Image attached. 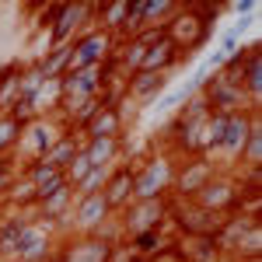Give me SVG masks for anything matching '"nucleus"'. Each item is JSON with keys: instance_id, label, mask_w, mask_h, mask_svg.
Returning a JSON list of instances; mask_svg holds the SVG:
<instances>
[{"instance_id": "nucleus-22", "label": "nucleus", "mask_w": 262, "mask_h": 262, "mask_svg": "<svg viewBox=\"0 0 262 262\" xmlns=\"http://www.w3.org/2000/svg\"><path fill=\"white\" fill-rule=\"evenodd\" d=\"M84 140H98V137H122V119L116 105H101V112L88 122V129L81 133Z\"/></svg>"}, {"instance_id": "nucleus-20", "label": "nucleus", "mask_w": 262, "mask_h": 262, "mask_svg": "<svg viewBox=\"0 0 262 262\" xmlns=\"http://www.w3.org/2000/svg\"><path fill=\"white\" fill-rule=\"evenodd\" d=\"M84 158L91 161V168H112L122 161V143L119 137H98V140H84Z\"/></svg>"}, {"instance_id": "nucleus-35", "label": "nucleus", "mask_w": 262, "mask_h": 262, "mask_svg": "<svg viewBox=\"0 0 262 262\" xmlns=\"http://www.w3.org/2000/svg\"><path fill=\"white\" fill-rule=\"evenodd\" d=\"M0 161H4V158H0Z\"/></svg>"}, {"instance_id": "nucleus-19", "label": "nucleus", "mask_w": 262, "mask_h": 262, "mask_svg": "<svg viewBox=\"0 0 262 262\" xmlns=\"http://www.w3.org/2000/svg\"><path fill=\"white\" fill-rule=\"evenodd\" d=\"M175 67H182V53L168 39H158L154 46H147V56H143L140 70H150V74H171Z\"/></svg>"}, {"instance_id": "nucleus-4", "label": "nucleus", "mask_w": 262, "mask_h": 262, "mask_svg": "<svg viewBox=\"0 0 262 262\" xmlns=\"http://www.w3.org/2000/svg\"><path fill=\"white\" fill-rule=\"evenodd\" d=\"M91 25H95V4H60L56 18L46 28V39L49 46H70Z\"/></svg>"}, {"instance_id": "nucleus-26", "label": "nucleus", "mask_w": 262, "mask_h": 262, "mask_svg": "<svg viewBox=\"0 0 262 262\" xmlns=\"http://www.w3.org/2000/svg\"><path fill=\"white\" fill-rule=\"evenodd\" d=\"M238 161H242V168H262V122L252 126V133H248V140H245Z\"/></svg>"}, {"instance_id": "nucleus-1", "label": "nucleus", "mask_w": 262, "mask_h": 262, "mask_svg": "<svg viewBox=\"0 0 262 262\" xmlns=\"http://www.w3.org/2000/svg\"><path fill=\"white\" fill-rule=\"evenodd\" d=\"M175 164H179V158L171 150L147 154L140 164H133V200H168Z\"/></svg>"}, {"instance_id": "nucleus-15", "label": "nucleus", "mask_w": 262, "mask_h": 262, "mask_svg": "<svg viewBox=\"0 0 262 262\" xmlns=\"http://www.w3.org/2000/svg\"><path fill=\"white\" fill-rule=\"evenodd\" d=\"M171 88V74H150V70H137V74H129L126 77V98L137 101V105H150V101H158Z\"/></svg>"}, {"instance_id": "nucleus-3", "label": "nucleus", "mask_w": 262, "mask_h": 262, "mask_svg": "<svg viewBox=\"0 0 262 262\" xmlns=\"http://www.w3.org/2000/svg\"><path fill=\"white\" fill-rule=\"evenodd\" d=\"M116 46L119 39L116 35H108V32H101V28H88L81 32L77 39L70 42V67H67V74L70 70H84V67H101V63H108L116 56Z\"/></svg>"}, {"instance_id": "nucleus-5", "label": "nucleus", "mask_w": 262, "mask_h": 262, "mask_svg": "<svg viewBox=\"0 0 262 262\" xmlns=\"http://www.w3.org/2000/svg\"><path fill=\"white\" fill-rule=\"evenodd\" d=\"M200 95L206 98L210 112H217V116H234V112L252 108V105H248V98H245V91H242V84L231 81V77H224L221 70L206 77V84H203Z\"/></svg>"}, {"instance_id": "nucleus-24", "label": "nucleus", "mask_w": 262, "mask_h": 262, "mask_svg": "<svg viewBox=\"0 0 262 262\" xmlns=\"http://www.w3.org/2000/svg\"><path fill=\"white\" fill-rule=\"evenodd\" d=\"M67 67H70V46H53L39 60V70L46 81H60L63 74H67Z\"/></svg>"}, {"instance_id": "nucleus-33", "label": "nucleus", "mask_w": 262, "mask_h": 262, "mask_svg": "<svg viewBox=\"0 0 262 262\" xmlns=\"http://www.w3.org/2000/svg\"><path fill=\"white\" fill-rule=\"evenodd\" d=\"M238 49H242V35H238L234 28L224 32V35H221V53H224V56H231V53H238Z\"/></svg>"}, {"instance_id": "nucleus-16", "label": "nucleus", "mask_w": 262, "mask_h": 262, "mask_svg": "<svg viewBox=\"0 0 262 262\" xmlns=\"http://www.w3.org/2000/svg\"><path fill=\"white\" fill-rule=\"evenodd\" d=\"M28 224H35V210H28V213H11V217L0 221V262L14 259V248H18L21 234L28 231Z\"/></svg>"}, {"instance_id": "nucleus-34", "label": "nucleus", "mask_w": 262, "mask_h": 262, "mask_svg": "<svg viewBox=\"0 0 262 262\" xmlns=\"http://www.w3.org/2000/svg\"><path fill=\"white\" fill-rule=\"evenodd\" d=\"M227 7L238 14V21H242V18H252V14H255V4H252V0H242V4H227Z\"/></svg>"}, {"instance_id": "nucleus-28", "label": "nucleus", "mask_w": 262, "mask_h": 262, "mask_svg": "<svg viewBox=\"0 0 262 262\" xmlns=\"http://www.w3.org/2000/svg\"><path fill=\"white\" fill-rule=\"evenodd\" d=\"M179 11L175 0H143V28L147 25H168V18Z\"/></svg>"}, {"instance_id": "nucleus-11", "label": "nucleus", "mask_w": 262, "mask_h": 262, "mask_svg": "<svg viewBox=\"0 0 262 262\" xmlns=\"http://www.w3.org/2000/svg\"><path fill=\"white\" fill-rule=\"evenodd\" d=\"M108 217H112V210L105 206L101 192L84 196V200H74L70 221H67V234H95V231H98Z\"/></svg>"}, {"instance_id": "nucleus-6", "label": "nucleus", "mask_w": 262, "mask_h": 262, "mask_svg": "<svg viewBox=\"0 0 262 262\" xmlns=\"http://www.w3.org/2000/svg\"><path fill=\"white\" fill-rule=\"evenodd\" d=\"M238 200H242V192H238V179H234V171H217L213 179L206 182L200 189V196H196V206L203 210H210V213H238Z\"/></svg>"}, {"instance_id": "nucleus-25", "label": "nucleus", "mask_w": 262, "mask_h": 262, "mask_svg": "<svg viewBox=\"0 0 262 262\" xmlns=\"http://www.w3.org/2000/svg\"><path fill=\"white\" fill-rule=\"evenodd\" d=\"M248 259H262V224H255L242 242H238V248L231 252L227 262H248Z\"/></svg>"}, {"instance_id": "nucleus-14", "label": "nucleus", "mask_w": 262, "mask_h": 262, "mask_svg": "<svg viewBox=\"0 0 262 262\" xmlns=\"http://www.w3.org/2000/svg\"><path fill=\"white\" fill-rule=\"evenodd\" d=\"M56 245H60V238H56L46 224H28V231L21 234L18 248H14V259L42 262V259H49V255H56Z\"/></svg>"}, {"instance_id": "nucleus-32", "label": "nucleus", "mask_w": 262, "mask_h": 262, "mask_svg": "<svg viewBox=\"0 0 262 262\" xmlns=\"http://www.w3.org/2000/svg\"><path fill=\"white\" fill-rule=\"evenodd\" d=\"M14 179H18V164H11V158H4L0 161V200L7 196V189L14 185Z\"/></svg>"}, {"instance_id": "nucleus-8", "label": "nucleus", "mask_w": 262, "mask_h": 262, "mask_svg": "<svg viewBox=\"0 0 262 262\" xmlns=\"http://www.w3.org/2000/svg\"><path fill=\"white\" fill-rule=\"evenodd\" d=\"M259 116H262L259 108H245V112L227 116L221 147H217V154H213L217 168H221V161H238V154H242V147H245V140H248V133H252V126H255V122H262Z\"/></svg>"}, {"instance_id": "nucleus-30", "label": "nucleus", "mask_w": 262, "mask_h": 262, "mask_svg": "<svg viewBox=\"0 0 262 262\" xmlns=\"http://www.w3.org/2000/svg\"><path fill=\"white\" fill-rule=\"evenodd\" d=\"M105 175H108V168H91V171H88V175H84V179L74 185V200H84V196H95V192H101Z\"/></svg>"}, {"instance_id": "nucleus-23", "label": "nucleus", "mask_w": 262, "mask_h": 262, "mask_svg": "<svg viewBox=\"0 0 262 262\" xmlns=\"http://www.w3.org/2000/svg\"><path fill=\"white\" fill-rule=\"evenodd\" d=\"M18 81H21V63H7L0 67V116H7L18 101Z\"/></svg>"}, {"instance_id": "nucleus-9", "label": "nucleus", "mask_w": 262, "mask_h": 262, "mask_svg": "<svg viewBox=\"0 0 262 262\" xmlns=\"http://www.w3.org/2000/svg\"><path fill=\"white\" fill-rule=\"evenodd\" d=\"M116 245H105L95 234H67L56 245V262H112Z\"/></svg>"}, {"instance_id": "nucleus-18", "label": "nucleus", "mask_w": 262, "mask_h": 262, "mask_svg": "<svg viewBox=\"0 0 262 262\" xmlns=\"http://www.w3.org/2000/svg\"><path fill=\"white\" fill-rule=\"evenodd\" d=\"M175 242V234H168V224L164 227H154V231H140V234H129L126 238V248L137 255V259H150V255H158L161 248H168V245Z\"/></svg>"}, {"instance_id": "nucleus-13", "label": "nucleus", "mask_w": 262, "mask_h": 262, "mask_svg": "<svg viewBox=\"0 0 262 262\" xmlns=\"http://www.w3.org/2000/svg\"><path fill=\"white\" fill-rule=\"evenodd\" d=\"M101 200L112 213H122L129 203H133V164H112L108 175H105V185H101Z\"/></svg>"}, {"instance_id": "nucleus-31", "label": "nucleus", "mask_w": 262, "mask_h": 262, "mask_svg": "<svg viewBox=\"0 0 262 262\" xmlns=\"http://www.w3.org/2000/svg\"><path fill=\"white\" fill-rule=\"evenodd\" d=\"M88 171H91V161L84 158V150H81V154H77L74 161L67 164V171H63V179H67V185H70V189H74V185H77V182H81L84 175H88Z\"/></svg>"}, {"instance_id": "nucleus-7", "label": "nucleus", "mask_w": 262, "mask_h": 262, "mask_svg": "<svg viewBox=\"0 0 262 262\" xmlns=\"http://www.w3.org/2000/svg\"><path fill=\"white\" fill-rule=\"evenodd\" d=\"M116 217H119L126 238L129 234H140V231H154V227H164L168 224V200H133Z\"/></svg>"}, {"instance_id": "nucleus-2", "label": "nucleus", "mask_w": 262, "mask_h": 262, "mask_svg": "<svg viewBox=\"0 0 262 262\" xmlns=\"http://www.w3.org/2000/svg\"><path fill=\"white\" fill-rule=\"evenodd\" d=\"M221 168L213 158L206 154H192V158H179L175 164V179H171V196L168 200H179V203H192L200 196V189L213 179Z\"/></svg>"}, {"instance_id": "nucleus-12", "label": "nucleus", "mask_w": 262, "mask_h": 262, "mask_svg": "<svg viewBox=\"0 0 262 262\" xmlns=\"http://www.w3.org/2000/svg\"><path fill=\"white\" fill-rule=\"evenodd\" d=\"M101 84H105L101 67H84V70H70V74H63L60 81H56V88H60V105H63V101L95 98V95H101Z\"/></svg>"}, {"instance_id": "nucleus-10", "label": "nucleus", "mask_w": 262, "mask_h": 262, "mask_svg": "<svg viewBox=\"0 0 262 262\" xmlns=\"http://www.w3.org/2000/svg\"><path fill=\"white\" fill-rule=\"evenodd\" d=\"M60 133H67L60 126L56 116H39V119H32L25 126V133H21V147H25V161H39L42 154L53 147V143L60 140Z\"/></svg>"}, {"instance_id": "nucleus-21", "label": "nucleus", "mask_w": 262, "mask_h": 262, "mask_svg": "<svg viewBox=\"0 0 262 262\" xmlns=\"http://www.w3.org/2000/svg\"><path fill=\"white\" fill-rule=\"evenodd\" d=\"M81 147H84V137H77V133H70V129H67V133H60V140L53 143L39 161H46L49 168H56V171H67V164L81 154Z\"/></svg>"}, {"instance_id": "nucleus-17", "label": "nucleus", "mask_w": 262, "mask_h": 262, "mask_svg": "<svg viewBox=\"0 0 262 262\" xmlns=\"http://www.w3.org/2000/svg\"><path fill=\"white\" fill-rule=\"evenodd\" d=\"M238 84H242L248 105H252V108H259V98H262V49H259V42H252V49H248V60H245V67H242Z\"/></svg>"}, {"instance_id": "nucleus-27", "label": "nucleus", "mask_w": 262, "mask_h": 262, "mask_svg": "<svg viewBox=\"0 0 262 262\" xmlns=\"http://www.w3.org/2000/svg\"><path fill=\"white\" fill-rule=\"evenodd\" d=\"M21 133H25V122H18L14 116H0V158H7L21 143Z\"/></svg>"}, {"instance_id": "nucleus-29", "label": "nucleus", "mask_w": 262, "mask_h": 262, "mask_svg": "<svg viewBox=\"0 0 262 262\" xmlns=\"http://www.w3.org/2000/svg\"><path fill=\"white\" fill-rule=\"evenodd\" d=\"M175 119H179V122H203V119H210V105H206V98L196 91L192 98L182 101V108H179Z\"/></svg>"}]
</instances>
